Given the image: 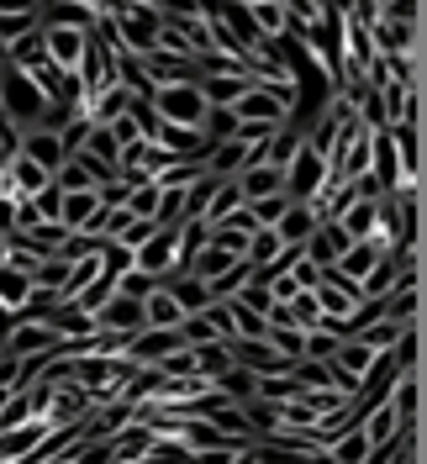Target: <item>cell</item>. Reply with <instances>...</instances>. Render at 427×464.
Listing matches in <instances>:
<instances>
[{
    "label": "cell",
    "instance_id": "cell-14",
    "mask_svg": "<svg viewBox=\"0 0 427 464\" xmlns=\"http://www.w3.org/2000/svg\"><path fill=\"white\" fill-rule=\"evenodd\" d=\"M238 190H243V201H248V206L269 201V196H285V169H275V164L254 159L248 169L238 174Z\"/></svg>",
    "mask_w": 427,
    "mask_h": 464
},
{
    "label": "cell",
    "instance_id": "cell-23",
    "mask_svg": "<svg viewBox=\"0 0 427 464\" xmlns=\"http://www.w3.org/2000/svg\"><path fill=\"white\" fill-rule=\"evenodd\" d=\"M370 454H374V443H370V433H364V428L343 433L338 443L327 449V459H333V464H370Z\"/></svg>",
    "mask_w": 427,
    "mask_h": 464
},
{
    "label": "cell",
    "instance_id": "cell-5",
    "mask_svg": "<svg viewBox=\"0 0 427 464\" xmlns=\"http://www.w3.org/2000/svg\"><path fill=\"white\" fill-rule=\"evenodd\" d=\"M206 95H200V85L190 80V85H170V90H153V116L159 121H170V127H190V132H200V121H206Z\"/></svg>",
    "mask_w": 427,
    "mask_h": 464
},
{
    "label": "cell",
    "instance_id": "cell-32",
    "mask_svg": "<svg viewBox=\"0 0 427 464\" xmlns=\"http://www.w3.org/2000/svg\"><path fill=\"white\" fill-rule=\"evenodd\" d=\"M180 338H185V348H211V343H222V338H217V327L206 322V312L180 322Z\"/></svg>",
    "mask_w": 427,
    "mask_h": 464
},
{
    "label": "cell",
    "instance_id": "cell-4",
    "mask_svg": "<svg viewBox=\"0 0 427 464\" xmlns=\"http://www.w3.org/2000/svg\"><path fill=\"white\" fill-rule=\"evenodd\" d=\"M0 353H11V359H53V353H63V338L43 317H16L11 333L0 338Z\"/></svg>",
    "mask_w": 427,
    "mask_h": 464
},
{
    "label": "cell",
    "instance_id": "cell-10",
    "mask_svg": "<svg viewBox=\"0 0 427 464\" xmlns=\"http://www.w3.org/2000/svg\"><path fill=\"white\" fill-rule=\"evenodd\" d=\"M254 159H258V148H254V143H243V138H232V143H217V148H211L200 169L211 174V179H222V185H228V179H238V174L248 169Z\"/></svg>",
    "mask_w": 427,
    "mask_h": 464
},
{
    "label": "cell",
    "instance_id": "cell-33",
    "mask_svg": "<svg viewBox=\"0 0 427 464\" xmlns=\"http://www.w3.org/2000/svg\"><path fill=\"white\" fill-rule=\"evenodd\" d=\"M153 290H159V280H153V275H142L138 264H132V269L116 280V295H132V301H148Z\"/></svg>",
    "mask_w": 427,
    "mask_h": 464
},
{
    "label": "cell",
    "instance_id": "cell-2",
    "mask_svg": "<svg viewBox=\"0 0 427 464\" xmlns=\"http://www.w3.org/2000/svg\"><path fill=\"white\" fill-rule=\"evenodd\" d=\"M112 27L121 53L148 58L159 48V32H164V5H112Z\"/></svg>",
    "mask_w": 427,
    "mask_h": 464
},
{
    "label": "cell",
    "instance_id": "cell-9",
    "mask_svg": "<svg viewBox=\"0 0 427 464\" xmlns=\"http://www.w3.org/2000/svg\"><path fill=\"white\" fill-rule=\"evenodd\" d=\"M180 348H185L180 327H174V333H153V327H142L138 338L127 343V359H132L138 370H159V364H164L170 353H180Z\"/></svg>",
    "mask_w": 427,
    "mask_h": 464
},
{
    "label": "cell",
    "instance_id": "cell-13",
    "mask_svg": "<svg viewBox=\"0 0 427 464\" xmlns=\"http://www.w3.org/2000/svg\"><path fill=\"white\" fill-rule=\"evenodd\" d=\"M348 248H354V237H348L338 222H322V227H316V237L306 243V259L327 275V269H338V264H343V254H348Z\"/></svg>",
    "mask_w": 427,
    "mask_h": 464
},
{
    "label": "cell",
    "instance_id": "cell-1",
    "mask_svg": "<svg viewBox=\"0 0 427 464\" xmlns=\"http://www.w3.org/2000/svg\"><path fill=\"white\" fill-rule=\"evenodd\" d=\"M0 116L16 127V132H32V127H48L53 121V101L43 95V85L22 74L16 63H0Z\"/></svg>",
    "mask_w": 427,
    "mask_h": 464
},
{
    "label": "cell",
    "instance_id": "cell-28",
    "mask_svg": "<svg viewBox=\"0 0 427 464\" xmlns=\"http://www.w3.org/2000/svg\"><path fill=\"white\" fill-rule=\"evenodd\" d=\"M401 333H406V327H396V322H370V327H364V333H354V338L370 348V353H391V348L401 343Z\"/></svg>",
    "mask_w": 427,
    "mask_h": 464
},
{
    "label": "cell",
    "instance_id": "cell-34",
    "mask_svg": "<svg viewBox=\"0 0 427 464\" xmlns=\"http://www.w3.org/2000/svg\"><path fill=\"white\" fill-rule=\"evenodd\" d=\"M153 237H159V222H138V217H132V222H127V232L116 237V248H127V254L138 259V248H142V243H153Z\"/></svg>",
    "mask_w": 427,
    "mask_h": 464
},
{
    "label": "cell",
    "instance_id": "cell-6",
    "mask_svg": "<svg viewBox=\"0 0 427 464\" xmlns=\"http://www.w3.org/2000/svg\"><path fill=\"white\" fill-rule=\"evenodd\" d=\"M90 32L95 27H63V22L43 27V37H48V58H53L63 74H80V63H85V53H90Z\"/></svg>",
    "mask_w": 427,
    "mask_h": 464
},
{
    "label": "cell",
    "instance_id": "cell-19",
    "mask_svg": "<svg viewBox=\"0 0 427 464\" xmlns=\"http://www.w3.org/2000/svg\"><path fill=\"white\" fill-rule=\"evenodd\" d=\"M142 317H148V327H153V333H174V327L185 322V312H180V301L170 295V285H159L148 301H142Z\"/></svg>",
    "mask_w": 427,
    "mask_h": 464
},
{
    "label": "cell",
    "instance_id": "cell-15",
    "mask_svg": "<svg viewBox=\"0 0 427 464\" xmlns=\"http://www.w3.org/2000/svg\"><path fill=\"white\" fill-rule=\"evenodd\" d=\"M32 32H43V5H0V48L5 53Z\"/></svg>",
    "mask_w": 427,
    "mask_h": 464
},
{
    "label": "cell",
    "instance_id": "cell-25",
    "mask_svg": "<svg viewBox=\"0 0 427 464\" xmlns=\"http://www.w3.org/2000/svg\"><path fill=\"white\" fill-rule=\"evenodd\" d=\"M32 285L43 290V295H58V301H63V285H69V259H63V254L43 259L37 269H32Z\"/></svg>",
    "mask_w": 427,
    "mask_h": 464
},
{
    "label": "cell",
    "instance_id": "cell-22",
    "mask_svg": "<svg viewBox=\"0 0 427 464\" xmlns=\"http://www.w3.org/2000/svg\"><path fill=\"white\" fill-rule=\"evenodd\" d=\"M391 411H396L401 433H417V375H401L391 391Z\"/></svg>",
    "mask_w": 427,
    "mask_h": 464
},
{
    "label": "cell",
    "instance_id": "cell-17",
    "mask_svg": "<svg viewBox=\"0 0 427 464\" xmlns=\"http://www.w3.org/2000/svg\"><path fill=\"white\" fill-rule=\"evenodd\" d=\"M32 295H37V285H32V275H22V269H11V264H0V306L11 312V322L22 317L32 306Z\"/></svg>",
    "mask_w": 427,
    "mask_h": 464
},
{
    "label": "cell",
    "instance_id": "cell-36",
    "mask_svg": "<svg viewBox=\"0 0 427 464\" xmlns=\"http://www.w3.org/2000/svg\"><path fill=\"white\" fill-rule=\"evenodd\" d=\"M37 217H43V222H53L58 227V211H63V190H58V185H48V190H43V196H37Z\"/></svg>",
    "mask_w": 427,
    "mask_h": 464
},
{
    "label": "cell",
    "instance_id": "cell-31",
    "mask_svg": "<svg viewBox=\"0 0 427 464\" xmlns=\"http://www.w3.org/2000/svg\"><path fill=\"white\" fill-rule=\"evenodd\" d=\"M159 201H164V190H159V185H138V190L127 196V211H132L138 222H159Z\"/></svg>",
    "mask_w": 427,
    "mask_h": 464
},
{
    "label": "cell",
    "instance_id": "cell-3",
    "mask_svg": "<svg viewBox=\"0 0 427 464\" xmlns=\"http://www.w3.org/2000/svg\"><path fill=\"white\" fill-rule=\"evenodd\" d=\"M327 190H333V164L312 143H301V153L285 164V196L296 206H316Z\"/></svg>",
    "mask_w": 427,
    "mask_h": 464
},
{
    "label": "cell",
    "instance_id": "cell-29",
    "mask_svg": "<svg viewBox=\"0 0 427 464\" xmlns=\"http://www.w3.org/2000/svg\"><path fill=\"white\" fill-rule=\"evenodd\" d=\"M200 132H206V143H232L243 127H238V111H206V121H200Z\"/></svg>",
    "mask_w": 427,
    "mask_h": 464
},
{
    "label": "cell",
    "instance_id": "cell-20",
    "mask_svg": "<svg viewBox=\"0 0 427 464\" xmlns=\"http://www.w3.org/2000/svg\"><path fill=\"white\" fill-rule=\"evenodd\" d=\"M238 264H243V259H232L228 248L206 243V248H200L196 259H190V275H196V280H206V285H217V280H228L232 269H238Z\"/></svg>",
    "mask_w": 427,
    "mask_h": 464
},
{
    "label": "cell",
    "instance_id": "cell-35",
    "mask_svg": "<svg viewBox=\"0 0 427 464\" xmlns=\"http://www.w3.org/2000/svg\"><path fill=\"white\" fill-rule=\"evenodd\" d=\"M16 211H22V201L0 190V243H11V237H16Z\"/></svg>",
    "mask_w": 427,
    "mask_h": 464
},
{
    "label": "cell",
    "instance_id": "cell-30",
    "mask_svg": "<svg viewBox=\"0 0 427 464\" xmlns=\"http://www.w3.org/2000/svg\"><path fill=\"white\" fill-rule=\"evenodd\" d=\"M85 153H90V159H101L106 169H116V164H121V143H116L112 127H95V132H90V143H85Z\"/></svg>",
    "mask_w": 427,
    "mask_h": 464
},
{
    "label": "cell",
    "instance_id": "cell-8",
    "mask_svg": "<svg viewBox=\"0 0 427 464\" xmlns=\"http://www.w3.org/2000/svg\"><path fill=\"white\" fill-rule=\"evenodd\" d=\"M48 185H53V174L37 169L27 153H16V159L5 164V174H0V190H5V196H16V201H37Z\"/></svg>",
    "mask_w": 427,
    "mask_h": 464
},
{
    "label": "cell",
    "instance_id": "cell-21",
    "mask_svg": "<svg viewBox=\"0 0 427 464\" xmlns=\"http://www.w3.org/2000/svg\"><path fill=\"white\" fill-rule=\"evenodd\" d=\"M385 322H396V327H412V322H417V275H406V280L385 295Z\"/></svg>",
    "mask_w": 427,
    "mask_h": 464
},
{
    "label": "cell",
    "instance_id": "cell-12",
    "mask_svg": "<svg viewBox=\"0 0 427 464\" xmlns=\"http://www.w3.org/2000/svg\"><path fill=\"white\" fill-rule=\"evenodd\" d=\"M385 254H391V243H385V237H364V243H354V248L343 254L338 275L348 280V285H359V290H364V280L374 275V264L385 259Z\"/></svg>",
    "mask_w": 427,
    "mask_h": 464
},
{
    "label": "cell",
    "instance_id": "cell-7",
    "mask_svg": "<svg viewBox=\"0 0 427 464\" xmlns=\"http://www.w3.org/2000/svg\"><path fill=\"white\" fill-rule=\"evenodd\" d=\"M148 317H142V301L132 295H112L101 312H95V333H112V338H138Z\"/></svg>",
    "mask_w": 427,
    "mask_h": 464
},
{
    "label": "cell",
    "instance_id": "cell-24",
    "mask_svg": "<svg viewBox=\"0 0 427 464\" xmlns=\"http://www.w3.org/2000/svg\"><path fill=\"white\" fill-rule=\"evenodd\" d=\"M243 190H238V179H228V185H217V196H211V211H206V227H222V222H232L238 211H243Z\"/></svg>",
    "mask_w": 427,
    "mask_h": 464
},
{
    "label": "cell",
    "instance_id": "cell-11",
    "mask_svg": "<svg viewBox=\"0 0 427 464\" xmlns=\"http://www.w3.org/2000/svg\"><path fill=\"white\" fill-rule=\"evenodd\" d=\"M22 153L48 174H58L63 164H69V148H63V138H58V127H32V132H22Z\"/></svg>",
    "mask_w": 427,
    "mask_h": 464
},
{
    "label": "cell",
    "instance_id": "cell-27",
    "mask_svg": "<svg viewBox=\"0 0 427 464\" xmlns=\"http://www.w3.org/2000/svg\"><path fill=\"white\" fill-rule=\"evenodd\" d=\"M269 348L280 353L285 364H301L306 359V333L301 327H269Z\"/></svg>",
    "mask_w": 427,
    "mask_h": 464
},
{
    "label": "cell",
    "instance_id": "cell-16",
    "mask_svg": "<svg viewBox=\"0 0 427 464\" xmlns=\"http://www.w3.org/2000/svg\"><path fill=\"white\" fill-rule=\"evenodd\" d=\"M316 227H322V211L316 206H290L280 217V227H275V237H280L285 248H306L316 237Z\"/></svg>",
    "mask_w": 427,
    "mask_h": 464
},
{
    "label": "cell",
    "instance_id": "cell-18",
    "mask_svg": "<svg viewBox=\"0 0 427 464\" xmlns=\"http://www.w3.org/2000/svg\"><path fill=\"white\" fill-rule=\"evenodd\" d=\"M164 285H170V295L180 301V312H185V317H200V312L217 301V295H211V285H206V280H196L190 269H185V275H174V280H164Z\"/></svg>",
    "mask_w": 427,
    "mask_h": 464
},
{
    "label": "cell",
    "instance_id": "cell-26",
    "mask_svg": "<svg viewBox=\"0 0 427 464\" xmlns=\"http://www.w3.org/2000/svg\"><path fill=\"white\" fill-rule=\"evenodd\" d=\"M217 185H222V179L200 174L196 185L185 190V222H206V211H211V196H217Z\"/></svg>",
    "mask_w": 427,
    "mask_h": 464
}]
</instances>
